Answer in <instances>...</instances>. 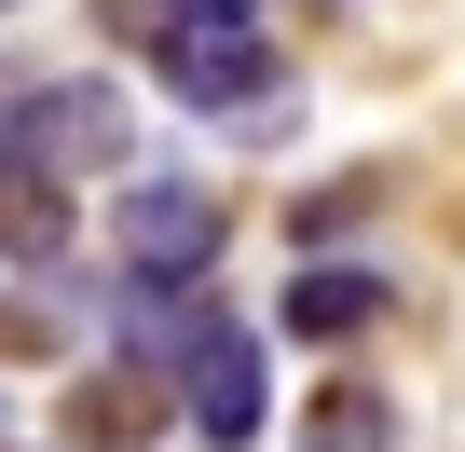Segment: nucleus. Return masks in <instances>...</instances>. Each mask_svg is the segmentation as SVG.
Instances as JSON below:
<instances>
[{
	"label": "nucleus",
	"instance_id": "11",
	"mask_svg": "<svg viewBox=\"0 0 465 452\" xmlns=\"http://www.w3.org/2000/svg\"><path fill=\"white\" fill-rule=\"evenodd\" d=\"M0 15H28V0H0Z\"/></svg>",
	"mask_w": 465,
	"mask_h": 452
},
{
	"label": "nucleus",
	"instance_id": "8",
	"mask_svg": "<svg viewBox=\"0 0 465 452\" xmlns=\"http://www.w3.org/2000/svg\"><path fill=\"white\" fill-rule=\"evenodd\" d=\"M83 261V206L55 178H15L0 165V275H69Z\"/></svg>",
	"mask_w": 465,
	"mask_h": 452
},
{
	"label": "nucleus",
	"instance_id": "5",
	"mask_svg": "<svg viewBox=\"0 0 465 452\" xmlns=\"http://www.w3.org/2000/svg\"><path fill=\"white\" fill-rule=\"evenodd\" d=\"M383 316H397V261H356V247H315V261H288V288H274V329L315 343V357L370 343Z\"/></svg>",
	"mask_w": 465,
	"mask_h": 452
},
{
	"label": "nucleus",
	"instance_id": "6",
	"mask_svg": "<svg viewBox=\"0 0 465 452\" xmlns=\"http://www.w3.org/2000/svg\"><path fill=\"white\" fill-rule=\"evenodd\" d=\"M164 425H178V384L137 370V357H96V370H69V397H55V438H69V452H151Z\"/></svg>",
	"mask_w": 465,
	"mask_h": 452
},
{
	"label": "nucleus",
	"instance_id": "7",
	"mask_svg": "<svg viewBox=\"0 0 465 452\" xmlns=\"http://www.w3.org/2000/svg\"><path fill=\"white\" fill-rule=\"evenodd\" d=\"M288 452H411V411H397V397H383L370 370H329V384L302 397Z\"/></svg>",
	"mask_w": 465,
	"mask_h": 452
},
{
	"label": "nucleus",
	"instance_id": "2",
	"mask_svg": "<svg viewBox=\"0 0 465 452\" xmlns=\"http://www.w3.org/2000/svg\"><path fill=\"white\" fill-rule=\"evenodd\" d=\"M151 96L192 110V124H232V137H288L302 124V83H288V42L261 15H232V28H164L151 55Z\"/></svg>",
	"mask_w": 465,
	"mask_h": 452
},
{
	"label": "nucleus",
	"instance_id": "9",
	"mask_svg": "<svg viewBox=\"0 0 465 452\" xmlns=\"http://www.w3.org/2000/svg\"><path fill=\"white\" fill-rule=\"evenodd\" d=\"M383 206H397V165H342L329 192H302V206H288V261H315V247H356Z\"/></svg>",
	"mask_w": 465,
	"mask_h": 452
},
{
	"label": "nucleus",
	"instance_id": "3",
	"mask_svg": "<svg viewBox=\"0 0 465 452\" xmlns=\"http://www.w3.org/2000/svg\"><path fill=\"white\" fill-rule=\"evenodd\" d=\"M232 247V192L192 178V165H124L110 178V275L137 288H205Z\"/></svg>",
	"mask_w": 465,
	"mask_h": 452
},
{
	"label": "nucleus",
	"instance_id": "4",
	"mask_svg": "<svg viewBox=\"0 0 465 452\" xmlns=\"http://www.w3.org/2000/svg\"><path fill=\"white\" fill-rule=\"evenodd\" d=\"M164 384H178V425L205 452H261V425H274V329H247L232 302H205Z\"/></svg>",
	"mask_w": 465,
	"mask_h": 452
},
{
	"label": "nucleus",
	"instance_id": "1",
	"mask_svg": "<svg viewBox=\"0 0 465 452\" xmlns=\"http://www.w3.org/2000/svg\"><path fill=\"white\" fill-rule=\"evenodd\" d=\"M0 165L15 178H124L137 165V96L110 69H28V55H0Z\"/></svg>",
	"mask_w": 465,
	"mask_h": 452
},
{
	"label": "nucleus",
	"instance_id": "10",
	"mask_svg": "<svg viewBox=\"0 0 465 452\" xmlns=\"http://www.w3.org/2000/svg\"><path fill=\"white\" fill-rule=\"evenodd\" d=\"M232 15H261V0H96V28L137 42V55H151L164 28H232Z\"/></svg>",
	"mask_w": 465,
	"mask_h": 452
}]
</instances>
